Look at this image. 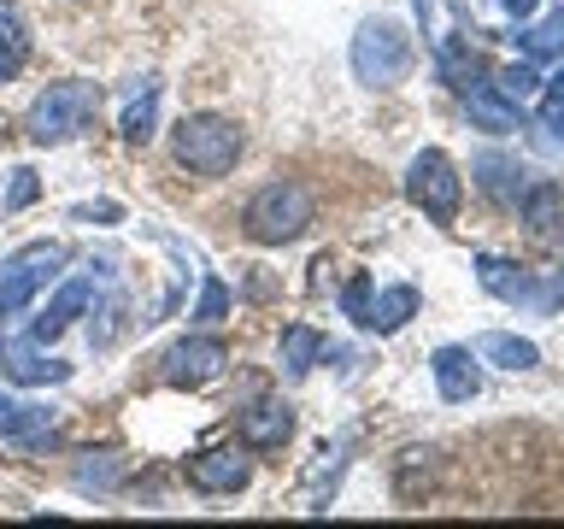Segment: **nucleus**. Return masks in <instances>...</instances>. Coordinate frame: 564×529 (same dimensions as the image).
Wrapping results in <instances>:
<instances>
[{"label":"nucleus","mask_w":564,"mask_h":529,"mask_svg":"<svg viewBox=\"0 0 564 529\" xmlns=\"http://www.w3.org/2000/svg\"><path fill=\"white\" fill-rule=\"evenodd\" d=\"M405 201H412L423 218L435 224H453L458 218V201H465V176L441 148H423L412 165H405Z\"/></svg>","instance_id":"39448f33"},{"label":"nucleus","mask_w":564,"mask_h":529,"mask_svg":"<svg viewBox=\"0 0 564 529\" xmlns=\"http://www.w3.org/2000/svg\"><path fill=\"white\" fill-rule=\"evenodd\" d=\"M324 353H329V342L312 324H289V330H282V377L300 382L317 359H324Z\"/></svg>","instance_id":"6ab92c4d"},{"label":"nucleus","mask_w":564,"mask_h":529,"mask_svg":"<svg viewBox=\"0 0 564 529\" xmlns=\"http://www.w3.org/2000/svg\"><path fill=\"white\" fill-rule=\"evenodd\" d=\"M476 183H482L500 206H518L523 188H529V183H523V165H511V159H500V153H482V159H476Z\"/></svg>","instance_id":"412c9836"},{"label":"nucleus","mask_w":564,"mask_h":529,"mask_svg":"<svg viewBox=\"0 0 564 529\" xmlns=\"http://www.w3.org/2000/svg\"><path fill=\"white\" fill-rule=\"evenodd\" d=\"M289 435H294V406L282 395H259L241 412V447L247 453H276Z\"/></svg>","instance_id":"9d476101"},{"label":"nucleus","mask_w":564,"mask_h":529,"mask_svg":"<svg viewBox=\"0 0 564 529\" xmlns=\"http://www.w3.org/2000/svg\"><path fill=\"white\" fill-rule=\"evenodd\" d=\"M159 77H141L135 88H130V100H123V118H118V130H123V141L130 148H148L153 141V130H159Z\"/></svg>","instance_id":"4468645a"},{"label":"nucleus","mask_w":564,"mask_h":529,"mask_svg":"<svg viewBox=\"0 0 564 529\" xmlns=\"http://www.w3.org/2000/svg\"><path fill=\"white\" fill-rule=\"evenodd\" d=\"M518 42H523V60H564V7L553 18H541L535 30H523Z\"/></svg>","instance_id":"b1692460"},{"label":"nucleus","mask_w":564,"mask_h":529,"mask_svg":"<svg viewBox=\"0 0 564 529\" xmlns=\"http://www.w3.org/2000/svg\"><path fill=\"white\" fill-rule=\"evenodd\" d=\"M412 317H417V289H412V282H394V289L370 294V317H365V330L394 335V330L412 324Z\"/></svg>","instance_id":"dca6fc26"},{"label":"nucleus","mask_w":564,"mask_h":529,"mask_svg":"<svg viewBox=\"0 0 564 529\" xmlns=\"http://www.w3.org/2000/svg\"><path fill=\"white\" fill-rule=\"evenodd\" d=\"M224 312H229V289L206 271V277H200V300H194V312H188V317H194V324H218Z\"/></svg>","instance_id":"393cba45"},{"label":"nucleus","mask_w":564,"mask_h":529,"mask_svg":"<svg viewBox=\"0 0 564 529\" xmlns=\"http://www.w3.org/2000/svg\"><path fill=\"white\" fill-rule=\"evenodd\" d=\"M476 359H488L500 370H535L541 347L523 342V335H511V330H488V335H476Z\"/></svg>","instance_id":"f3484780"},{"label":"nucleus","mask_w":564,"mask_h":529,"mask_svg":"<svg viewBox=\"0 0 564 529\" xmlns=\"http://www.w3.org/2000/svg\"><path fill=\"white\" fill-rule=\"evenodd\" d=\"M88 306H95V317H100V324H88V342H95V347H112L118 342V335L123 330H130V300H123L118 289H95V300H88Z\"/></svg>","instance_id":"4be33fe9"},{"label":"nucleus","mask_w":564,"mask_h":529,"mask_svg":"<svg viewBox=\"0 0 564 529\" xmlns=\"http://www.w3.org/2000/svg\"><path fill=\"white\" fill-rule=\"evenodd\" d=\"M171 153H176V165L194 171V176H229L247 153V136H241L236 118L188 112V118H176V130H171Z\"/></svg>","instance_id":"f03ea898"},{"label":"nucleus","mask_w":564,"mask_h":529,"mask_svg":"<svg viewBox=\"0 0 564 529\" xmlns=\"http://www.w3.org/2000/svg\"><path fill=\"white\" fill-rule=\"evenodd\" d=\"M95 118H100V88L95 83H47L24 112V136L35 148H65V141H77Z\"/></svg>","instance_id":"7ed1b4c3"},{"label":"nucleus","mask_w":564,"mask_h":529,"mask_svg":"<svg viewBox=\"0 0 564 529\" xmlns=\"http://www.w3.org/2000/svg\"><path fill=\"white\" fill-rule=\"evenodd\" d=\"M70 218H77V224H95V218H100V224H118L123 212H118L112 201H100V206H77V212H70Z\"/></svg>","instance_id":"c756f323"},{"label":"nucleus","mask_w":564,"mask_h":529,"mask_svg":"<svg viewBox=\"0 0 564 529\" xmlns=\"http://www.w3.org/2000/svg\"><path fill=\"white\" fill-rule=\"evenodd\" d=\"M476 277H482V289H488V294L518 300V306H535V300H541V282L529 277L523 264H511V259H494V253H482V259H476Z\"/></svg>","instance_id":"2eb2a0df"},{"label":"nucleus","mask_w":564,"mask_h":529,"mask_svg":"<svg viewBox=\"0 0 564 529\" xmlns=\"http://www.w3.org/2000/svg\"><path fill=\"white\" fill-rule=\"evenodd\" d=\"M500 7H506L511 18H529V12H535V0H500Z\"/></svg>","instance_id":"2f4dec72"},{"label":"nucleus","mask_w":564,"mask_h":529,"mask_svg":"<svg viewBox=\"0 0 564 529\" xmlns=\"http://www.w3.org/2000/svg\"><path fill=\"white\" fill-rule=\"evenodd\" d=\"M430 370H435V388H441V400L465 406V400H476V395H482V370H476L470 347H435Z\"/></svg>","instance_id":"f8f14e48"},{"label":"nucleus","mask_w":564,"mask_h":529,"mask_svg":"<svg viewBox=\"0 0 564 529\" xmlns=\"http://www.w3.org/2000/svg\"><path fill=\"white\" fill-rule=\"evenodd\" d=\"M352 77L365 88H400L405 71H412V35H405L400 18H365L359 35L347 47Z\"/></svg>","instance_id":"20e7f679"},{"label":"nucleus","mask_w":564,"mask_h":529,"mask_svg":"<svg viewBox=\"0 0 564 529\" xmlns=\"http://www.w3.org/2000/svg\"><path fill=\"white\" fill-rule=\"evenodd\" d=\"M312 224H317V201H312L306 183H294V176H276V183L253 188V201L241 206V229H247V241H259V247H289V241L306 236Z\"/></svg>","instance_id":"f257e3e1"},{"label":"nucleus","mask_w":564,"mask_h":529,"mask_svg":"<svg viewBox=\"0 0 564 529\" xmlns=\"http://www.w3.org/2000/svg\"><path fill=\"white\" fill-rule=\"evenodd\" d=\"M494 88H500L506 100H529V95L541 88V77H535V60H529V65H506V71H500V83H494Z\"/></svg>","instance_id":"cd10ccee"},{"label":"nucleus","mask_w":564,"mask_h":529,"mask_svg":"<svg viewBox=\"0 0 564 529\" xmlns=\"http://www.w3.org/2000/svg\"><path fill=\"white\" fill-rule=\"evenodd\" d=\"M546 106H564V71L553 77V95H546Z\"/></svg>","instance_id":"473e14b6"},{"label":"nucleus","mask_w":564,"mask_h":529,"mask_svg":"<svg viewBox=\"0 0 564 529\" xmlns=\"http://www.w3.org/2000/svg\"><path fill=\"white\" fill-rule=\"evenodd\" d=\"M70 483H77L83 494H88V488H100V494H106V488H118V483H123V458H100V465H77V476H70Z\"/></svg>","instance_id":"bb28decb"},{"label":"nucleus","mask_w":564,"mask_h":529,"mask_svg":"<svg viewBox=\"0 0 564 529\" xmlns=\"http://www.w3.org/2000/svg\"><path fill=\"white\" fill-rule=\"evenodd\" d=\"M341 312L365 330V317H370V271H352V277H347V289H341Z\"/></svg>","instance_id":"c85d7f7f"},{"label":"nucleus","mask_w":564,"mask_h":529,"mask_svg":"<svg viewBox=\"0 0 564 529\" xmlns=\"http://www.w3.org/2000/svg\"><path fill=\"white\" fill-rule=\"evenodd\" d=\"M183 476L194 494H241L253 483V458H247V447H206L183 465Z\"/></svg>","instance_id":"6e6552de"},{"label":"nucleus","mask_w":564,"mask_h":529,"mask_svg":"<svg viewBox=\"0 0 564 529\" xmlns=\"http://www.w3.org/2000/svg\"><path fill=\"white\" fill-rule=\"evenodd\" d=\"M465 112H470V123H482V130H494V136L518 130V100H506L494 83L465 88Z\"/></svg>","instance_id":"a211bd4d"},{"label":"nucleus","mask_w":564,"mask_h":529,"mask_svg":"<svg viewBox=\"0 0 564 529\" xmlns=\"http://www.w3.org/2000/svg\"><path fill=\"white\" fill-rule=\"evenodd\" d=\"M35 194H42V176H35L30 165H18V171H12V183H7V194H0V212H24Z\"/></svg>","instance_id":"a878e982"},{"label":"nucleus","mask_w":564,"mask_h":529,"mask_svg":"<svg viewBox=\"0 0 564 529\" xmlns=\"http://www.w3.org/2000/svg\"><path fill=\"white\" fill-rule=\"evenodd\" d=\"M0 377L18 382V388H47V382H65L70 377V365L65 359H42V342H0Z\"/></svg>","instance_id":"9b49d317"},{"label":"nucleus","mask_w":564,"mask_h":529,"mask_svg":"<svg viewBox=\"0 0 564 529\" xmlns=\"http://www.w3.org/2000/svg\"><path fill=\"white\" fill-rule=\"evenodd\" d=\"M24 65H30V30L12 0H0V83H12Z\"/></svg>","instance_id":"aec40b11"},{"label":"nucleus","mask_w":564,"mask_h":529,"mask_svg":"<svg viewBox=\"0 0 564 529\" xmlns=\"http://www.w3.org/2000/svg\"><path fill=\"white\" fill-rule=\"evenodd\" d=\"M518 212H523L529 229H541V236H546V229L558 224V212H564V188H558V183H529L523 201H518Z\"/></svg>","instance_id":"5701e85b"},{"label":"nucleus","mask_w":564,"mask_h":529,"mask_svg":"<svg viewBox=\"0 0 564 529\" xmlns=\"http://www.w3.org/2000/svg\"><path fill=\"white\" fill-rule=\"evenodd\" d=\"M553 306H564V271L541 282V300H535V312H553Z\"/></svg>","instance_id":"7c9ffc66"},{"label":"nucleus","mask_w":564,"mask_h":529,"mask_svg":"<svg viewBox=\"0 0 564 529\" xmlns=\"http://www.w3.org/2000/svg\"><path fill=\"white\" fill-rule=\"evenodd\" d=\"M53 406L42 400H12V395H0V435L18 441V447H42V441L53 435Z\"/></svg>","instance_id":"ddd939ff"},{"label":"nucleus","mask_w":564,"mask_h":529,"mask_svg":"<svg viewBox=\"0 0 564 529\" xmlns=\"http://www.w3.org/2000/svg\"><path fill=\"white\" fill-rule=\"evenodd\" d=\"M88 300H95V271H83V277H65L59 289H53V300L42 306V317L30 324V342H59V335L77 324V317L88 312Z\"/></svg>","instance_id":"1a4fd4ad"},{"label":"nucleus","mask_w":564,"mask_h":529,"mask_svg":"<svg viewBox=\"0 0 564 529\" xmlns=\"http://www.w3.org/2000/svg\"><path fill=\"white\" fill-rule=\"evenodd\" d=\"M70 253L59 241H30V247H18V253L0 264V317H12V312H24L35 294L47 289L53 277H59V264Z\"/></svg>","instance_id":"423d86ee"},{"label":"nucleus","mask_w":564,"mask_h":529,"mask_svg":"<svg viewBox=\"0 0 564 529\" xmlns=\"http://www.w3.org/2000/svg\"><path fill=\"white\" fill-rule=\"evenodd\" d=\"M229 370V342L224 335H183L176 347H165L159 359V377L171 388H206Z\"/></svg>","instance_id":"0eeeda50"}]
</instances>
